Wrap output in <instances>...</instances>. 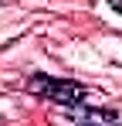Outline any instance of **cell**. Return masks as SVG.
<instances>
[{"label":"cell","instance_id":"obj_1","mask_svg":"<svg viewBox=\"0 0 122 126\" xmlns=\"http://www.w3.org/2000/svg\"><path fill=\"white\" fill-rule=\"evenodd\" d=\"M24 89L34 95V99H44V102L64 106V109H78V106H88L95 99L92 89H85L81 82H71V79H58V75H44V72H34Z\"/></svg>","mask_w":122,"mask_h":126},{"label":"cell","instance_id":"obj_2","mask_svg":"<svg viewBox=\"0 0 122 126\" xmlns=\"http://www.w3.org/2000/svg\"><path fill=\"white\" fill-rule=\"evenodd\" d=\"M71 119H95V123H115L119 112L115 109H92V106H78L71 109Z\"/></svg>","mask_w":122,"mask_h":126},{"label":"cell","instance_id":"obj_3","mask_svg":"<svg viewBox=\"0 0 122 126\" xmlns=\"http://www.w3.org/2000/svg\"><path fill=\"white\" fill-rule=\"evenodd\" d=\"M109 7H112L115 14H122V0H109Z\"/></svg>","mask_w":122,"mask_h":126}]
</instances>
